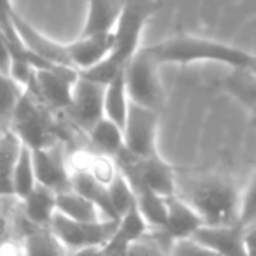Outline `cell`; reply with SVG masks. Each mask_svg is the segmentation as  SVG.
I'll return each instance as SVG.
<instances>
[{"instance_id": "obj_30", "label": "cell", "mask_w": 256, "mask_h": 256, "mask_svg": "<svg viewBox=\"0 0 256 256\" xmlns=\"http://www.w3.org/2000/svg\"><path fill=\"white\" fill-rule=\"evenodd\" d=\"M256 221V168L251 179L246 184L244 192L240 193V207H238L237 223L242 228H248Z\"/></svg>"}, {"instance_id": "obj_22", "label": "cell", "mask_w": 256, "mask_h": 256, "mask_svg": "<svg viewBox=\"0 0 256 256\" xmlns=\"http://www.w3.org/2000/svg\"><path fill=\"white\" fill-rule=\"evenodd\" d=\"M56 212L68 220L82 221V223H95L104 220L95 204L72 190L56 193Z\"/></svg>"}, {"instance_id": "obj_27", "label": "cell", "mask_w": 256, "mask_h": 256, "mask_svg": "<svg viewBox=\"0 0 256 256\" xmlns=\"http://www.w3.org/2000/svg\"><path fill=\"white\" fill-rule=\"evenodd\" d=\"M12 186V196L18 200H23L26 195L32 193V190L37 186L36 170H34V160H32V150L23 146V151L20 154L16 167L12 170L11 178Z\"/></svg>"}, {"instance_id": "obj_4", "label": "cell", "mask_w": 256, "mask_h": 256, "mask_svg": "<svg viewBox=\"0 0 256 256\" xmlns=\"http://www.w3.org/2000/svg\"><path fill=\"white\" fill-rule=\"evenodd\" d=\"M9 130H12L30 150H42L64 139V128L54 118V110L30 92H25L20 100Z\"/></svg>"}, {"instance_id": "obj_11", "label": "cell", "mask_w": 256, "mask_h": 256, "mask_svg": "<svg viewBox=\"0 0 256 256\" xmlns=\"http://www.w3.org/2000/svg\"><path fill=\"white\" fill-rule=\"evenodd\" d=\"M167 223L160 232H151L150 237L156 240L168 252L174 242L192 238L196 234V230L204 226V220L196 214V210L192 206H188L178 195L167 198Z\"/></svg>"}, {"instance_id": "obj_17", "label": "cell", "mask_w": 256, "mask_h": 256, "mask_svg": "<svg viewBox=\"0 0 256 256\" xmlns=\"http://www.w3.org/2000/svg\"><path fill=\"white\" fill-rule=\"evenodd\" d=\"M124 0H90L88 18L79 37L102 36L114 32L123 11Z\"/></svg>"}, {"instance_id": "obj_9", "label": "cell", "mask_w": 256, "mask_h": 256, "mask_svg": "<svg viewBox=\"0 0 256 256\" xmlns=\"http://www.w3.org/2000/svg\"><path fill=\"white\" fill-rule=\"evenodd\" d=\"M106 86L79 76L72 90V100L65 110L70 121L82 132L88 134L104 116Z\"/></svg>"}, {"instance_id": "obj_16", "label": "cell", "mask_w": 256, "mask_h": 256, "mask_svg": "<svg viewBox=\"0 0 256 256\" xmlns=\"http://www.w3.org/2000/svg\"><path fill=\"white\" fill-rule=\"evenodd\" d=\"M20 210L30 224L50 228L51 220L56 214V193L37 184L30 195L20 200Z\"/></svg>"}, {"instance_id": "obj_23", "label": "cell", "mask_w": 256, "mask_h": 256, "mask_svg": "<svg viewBox=\"0 0 256 256\" xmlns=\"http://www.w3.org/2000/svg\"><path fill=\"white\" fill-rule=\"evenodd\" d=\"M134 193H136V207L140 212V216L144 218V221L148 223V226L151 228V232H160L167 223V198L156 195V193L150 192L146 188L134 190Z\"/></svg>"}, {"instance_id": "obj_5", "label": "cell", "mask_w": 256, "mask_h": 256, "mask_svg": "<svg viewBox=\"0 0 256 256\" xmlns=\"http://www.w3.org/2000/svg\"><path fill=\"white\" fill-rule=\"evenodd\" d=\"M158 67L160 65L154 64L142 48L124 68V82L130 102L160 112L165 104V93L158 76Z\"/></svg>"}, {"instance_id": "obj_31", "label": "cell", "mask_w": 256, "mask_h": 256, "mask_svg": "<svg viewBox=\"0 0 256 256\" xmlns=\"http://www.w3.org/2000/svg\"><path fill=\"white\" fill-rule=\"evenodd\" d=\"M168 256H220L216 251L209 249L207 246L196 242L195 238H184L178 240L170 246Z\"/></svg>"}, {"instance_id": "obj_12", "label": "cell", "mask_w": 256, "mask_h": 256, "mask_svg": "<svg viewBox=\"0 0 256 256\" xmlns=\"http://www.w3.org/2000/svg\"><path fill=\"white\" fill-rule=\"evenodd\" d=\"M12 25H14V30L18 34L20 40H22L23 48L30 54H34L37 60L50 65V67L72 68L70 60H68L67 44H60L56 40H51L50 37L42 36L39 30H36L30 23H26L18 12H14V16H12Z\"/></svg>"}, {"instance_id": "obj_20", "label": "cell", "mask_w": 256, "mask_h": 256, "mask_svg": "<svg viewBox=\"0 0 256 256\" xmlns=\"http://www.w3.org/2000/svg\"><path fill=\"white\" fill-rule=\"evenodd\" d=\"M25 144L12 130L0 134V195H12L11 178Z\"/></svg>"}, {"instance_id": "obj_10", "label": "cell", "mask_w": 256, "mask_h": 256, "mask_svg": "<svg viewBox=\"0 0 256 256\" xmlns=\"http://www.w3.org/2000/svg\"><path fill=\"white\" fill-rule=\"evenodd\" d=\"M32 160L37 184L54 193H64L72 190L70 165L65 156L62 142L42 148V150H32Z\"/></svg>"}, {"instance_id": "obj_28", "label": "cell", "mask_w": 256, "mask_h": 256, "mask_svg": "<svg viewBox=\"0 0 256 256\" xmlns=\"http://www.w3.org/2000/svg\"><path fill=\"white\" fill-rule=\"evenodd\" d=\"M20 200L12 195H0V251L14 244L18 234Z\"/></svg>"}, {"instance_id": "obj_33", "label": "cell", "mask_w": 256, "mask_h": 256, "mask_svg": "<svg viewBox=\"0 0 256 256\" xmlns=\"http://www.w3.org/2000/svg\"><path fill=\"white\" fill-rule=\"evenodd\" d=\"M246 230V246H248L249 256H256V221L249 224Z\"/></svg>"}, {"instance_id": "obj_2", "label": "cell", "mask_w": 256, "mask_h": 256, "mask_svg": "<svg viewBox=\"0 0 256 256\" xmlns=\"http://www.w3.org/2000/svg\"><path fill=\"white\" fill-rule=\"evenodd\" d=\"M176 195L196 210L204 224H235L238 220L240 193L234 181L224 176L206 174L178 179Z\"/></svg>"}, {"instance_id": "obj_19", "label": "cell", "mask_w": 256, "mask_h": 256, "mask_svg": "<svg viewBox=\"0 0 256 256\" xmlns=\"http://www.w3.org/2000/svg\"><path fill=\"white\" fill-rule=\"evenodd\" d=\"M128 106H130V98H128L126 82H124V70H121L106 84L104 116L123 130L128 114Z\"/></svg>"}, {"instance_id": "obj_18", "label": "cell", "mask_w": 256, "mask_h": 256, "mask_svg": "<svg viewBox=\"0 0 256 256\" xmlns=\"http://www.w3.org/2000/svg\"><path fill=\"white\" fill-rule=\"evenodd\" d=\"M70 172H72V178H70L72 192L79 193L81 196H84L90 202L95 204L104 220L118 221L112 206H110L107 186H104L102 182L96 181L88 170H70Z\"/></svg>"}, {"instance_id": "obj_35", "label": "cell", "mask_w": 256, "mask_h": 256, "mask_svg": "<svg viewBox=\"0 0 256 256\" xmlns=\"http://www.w3.org/2000/svg\"><path fill=\"white\" fill-rule=\"evenodd\" d=\"M20 256H22V252H20Z\"/></svg>"}, {"instance_id": "obj_25", "label": "cell", "mask_w": 256, "mask_h": 256, "mask_svg": "<svg viewBox=\"0 0 256 256\" xmlns=\"http://www.w3.org/2000/svg\"><path fill=\"white\" fill-rule=\"evenodd\" d=\"M14 8H12L11 0H0V32L4 34V37L8 39V44L11 48L12 58H25L30 60L37 68H50V65L42 64L40 60H37L34 54H30L28 51L23 48L22 40H20L18 34L12 25V16H14Z\"/></svg>"}, {"instance_id": "obj_13", "label": "cell", "mask_w": 256, "mask_h": 256, "mask_svg": "<svg viewBox=\"0 0 256 256\" xmlns=\"http://www.w3.org/2000/svg\"><path fill=\"white\" fill-rule=\"evenodd\" d=\"M192 238L216 251L220 256H249L246 230L240 224H204Z\"/></svg>"}, {"instance_id": "obj_32", "label": "cell", "mask_w": 256, "mask_h": 256, "mask_svg": "<svg viewBox=\"0 0 256 256\" xmlns=\"http://www.w3.org/2000/svg\"><path fill=\"white\" fill-rule=\"evenodd\" d=\"M128 256H168V252L165 251L156 240H153V238L148 235L146 238L136 242V244L130 248Z\"/></svg>"}, {"instance_id": "obj_24", "label": "cell", "mask_w": 256, "mask_h": 256, "mask_svg": "<svg viewBox=\"0 0 256 256\" xmlns=\"http://www.w3.org/2000/svg\"><path fill=\"white\" fill-rule=\"evenodd\" d=\"M223 88L234 95L244 107L256 112V74L248 68H234L223 79Z\"/></svg>"}, {"instance_id": "obj_15", "label": "cell", "mask_w": 256, "mask_h": 256, "mask_svg": "<svg viewBox=\"0 0 256 256\" xmlns=\"http://www.w3.org/2000/svg\"><path fill=\"white\" fill-rule=\"evenodd\" d=\"M18 234L22 256H68V251L50 228L30 224L22 216V210L18 218Z\"/></svg>"}, {"instance_id": "obj_34", "label": "cell", "mask_w": 256, "mask_h": 256, "mask_svg": "<svg viewBox=\"0 0 256 256\" xmlns=\"http://www.w3.org/2000/svg\"><path fill=\"white\" fill-rule=\"evenodd\" d=\"M68 256H104L102 248H90V249H81V251L68 252Z\"/></svg>"}, {"instance_id": "obj_6", "label": "cell", "mask_w": 256, "mask_h": 256, "mask_svg": "<svg viewBox=\"0 0 256 256\" xmlns=\"http://www.w3.org/2000/svg\"><path fill=\"white\" fill-rule=\"evenodd\" d=\"M116 226L118 221L102 220L95 223H82V221L68 220L58 212L50 223V230L68 252L90 248H104L112 237Z\"/></svg>"}, {"instance_id": "obj_8", "label": "cell", "mask_w": 256, "mask_h": 256, "mask_svg": "<svg viewBox=\"0 0 256 256\" xmlns=\"http://www.w3.org/2000/svg\"><path fill=\"white\" fill-rule=\"evenodd\" d=\"M156 110L146 109L130 102L126 121L123 126L124 148L128 153L139 158H148L158 154L156 151V132H158Z\"/></svg>"}, {"instance_id": "obj_14", "label": "cell", "mask_w": 256, "mask_h": 256, "mask_svg": "<svg viewBox=\"0 0 256 256\" xmlns=\"http://www.w3.org/2000/svg\"><path fill=\"white\" fill-rule=\"evenodd\" d=\"M114 44V32L102 36L79 37L78 40L67 44L70 67L78 72H84L96 67L100 62L109 56Z\"/></svg>"}, {"instance_id": "obj_7", "label": "cell", "mask_w": 256, "mask_h": 256, "mask_svg": "<svg viewBox=\"0 0 256 256\" xmlns=\"http://www.w3.org/2000/svg\"><path fill=\"white\" fill-rule=\"evenodd\" d=\"M78 78L79 72L67 67L37 68L26 92L36 95L54 112L56 110L65 112L70 106L72 90H74Z\"/></svg>"}, {"instance_id": "obj_3", "label": "cell", "mask_w": 256, "mask_h": 256, "mask_svg": "<svg viewBox=\"0 0 256 256\" xmlns=\"http://www.w3.org/2000/svg\"><path fill=\"white\" fill-rule=\"evenodd\" d=\"M144 51L156 65H188L196 64V62H216V64L228 65L232 68L252 70L256 67V54H251L230 44L220 42V40L196 36H176L144 48Z\"/></svg>"}, {"instance_id": "obj_1", "label": "cell", "mask_w": 256, "mask_h": 256, "mask_svg": "<svg viewBox=\"0 0 256 256\" xmlns=\"http://www.w3.org/2000/svg\"><path fill=\"white\" fill-rule=\"evenodd\" d=\"M160 0H124L123 11L114 26V44L109 56L90 70L79 76L106 86L118 72L124 70L134 56L139 53L140 37L148 22L160 11Z\"/></svg>"}, {"instance_id": "obj_21", "label": "cell", "mask_w": 256, "mask_h": 256, "mask_svg": "<svg viewBox=\"0 0 256 256\" xmlns=\"http://www.w3.org/2000/svg\"><path fill=\"white\" fill-rule=\"evenodd\" d=\"M90 142L96 150V153L106 154L109 158H116L120 153H123L124 148V136L118 124L109 121L107 118H102L95 126L88 132Z\"/></svg>"}, {"instance_id": "obj_26", "label": "cell", "mask_w": 256, "mask_h": 256, "mask_svg": "<svg viewBox=\"0 0 256 256\" xmlns=\"http://www.w3.org/2000/svg\"><path fill=\"white\" fill-rule=\"evenodd\" d=\"M26 90L9 74L0 72V128L9 130L12 116Z\"/></svg>"}, {"instance_id": "obj_29", "label": "cell", "mask_w": 256, "mask_h": 256, "mask_svg": "<svg viewBox=\"0 0 256 256\" xmlns=\"http://www.w3.org/2000/svg\"><path fill=\"white\" fill-rule=\"evenodd\" d=\"M107 192H109L110 206H112L118 220L136 206V193H134L130 182L126 181V178L120 170H118L116 178L107 184Z\"/></svg>"}]
</instances>
